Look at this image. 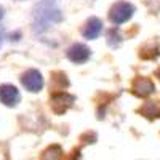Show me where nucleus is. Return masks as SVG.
<instances>
[{
	"instance_id": "nucleus-1",
	"label": "nucleus",
	"mask_w": 160,
	"mask_h": 160,
	"mask_svg": "<svg viewBox=\"0 0 160 160\" xmlns=\"http://www.w3.org/2000/svg\"><path fill=\"white\" fill-rule=\"evenodd\" d=\"M62 13L56 7L55 0H40V3L34 8V32L42 34L45 32L53 22H61Z\"/></svg>"
},
{
	"instance_id": "nucleus-2",
	"label": "nucleus",
	"mask_w": 160,
	"mask_h": 160,
	"mask_svg": "<svg viewBox=\"0 0 160 160\" xmlns=\"http://www.w3.org/2000/svg\"><path fill=\"white\" fill-rule=\"evenodd\" d=\"M133 15H135V7L128 2H123V0L115 2L109 10V19L115 26H120V24L130 21Z\"/></svg>"
},
{
	"instance_id": "nucleus-3",
	"label": "nucleus",
	"mask_w": 160,
	"mask_h": 160,
	"mask_svg": "<svg viewBox=\"0 0 160 160\" xmlns=\"http://www.w3.org/2000/svg\"><path fill=\"white\" fill-rule=\"evenodd\" d=\"M75 102V96L74 95H69L62 90H58V91H53L51 93V98H50V108L51 111L58 114V115H62L64 112H68Z\"/></svg>"
},
{
	"instance_id": "nucleus-4",
	"label": "nucleus",
	"mask_w": 160,
	"mask_h": 160,
	"mask_svg": "<svg viewBox=\"0 0 160 160\" xmlns=\"http://www.w3.org/2000/svg\"><path fill=\"white\" fill-rule=\"evenodd\" d=\"M21 83L28 91L38 93L43 88V77L37 69H29L21 75Z\"/></svg>"
},
{
	"instance_id": "nucleus-5",
	"label": "nucleus",
	"mask_w": 160,
	"mask_h": 160,
	"mask_svg": "<svg viewBox=\"0 0 160 160\" xmlns=\"http://www.w3.org/2000/svg\"><path fill=\"white\" fill-rule=\"evenodd\" d=\"M155 91V85L151 78L146 77H136L131 83V93L138 98H148Z\"/></svg>"
},
{
	"instance_id": "nucleus-6",
	"label": "nucleus",
	"mask_w": 160,
	"mask_h": 160,
	"mask_svg": "<svg viewBox=\"0 0 160 160\" xmlns=\"http://www.w3.org/2000/svg\"><path fill=\"white\" fill-rule=\"evenodd\" d=\"M21 96L16 87L13 85H0V102L5 104L7 108H15L18 106Z\"/></svg>"
},
{
	"instance_id": "nucleus-7",
	"label": "nucleus",
	"mask_w": 160,
	"mask_h": 160,
	"mask_svg": "<svg viewBox=\"0 0 160 160\" xmlns=\"http://www.w3.org/2000/svg\"><path fill=\"white\" fill-rule=\"evenodd\" d=\"M90 55L91 51L87 45L83 43H74L69 50H68V58L69 61L75 62V64H83L90 59Z\"/></svg>"
},
{
	"instance_id": "nucleus-8",
	"label": "nucleus",
	"mask_w": 160,
	"mask_h": 160,
	"mask_svg": "<svg viewBox=\"0 0 160 160\" xmlns=\"http://www.w3.org/2000/svg\"><path fill=\"white\" fill-rule=\"evenodd\" d=\"M101 31H102V21H101L99 18L93 16V18H90V19L85 22V28H83L82 34H83V37L88 38V40H95V38L99 37Z\"/></svg>"
},
{
	"instance_id": "nucleus-9",
	"label": "nucleus",
	"mask_w": 160,
	"mask_h": 160,
	"mask_svg": "<svg viewBox=\"0 0 160 160\" xmlns=\"http://www.w3.org/2000/svg\"><path fill=\"white\" fill-rule=\"evenodd\" d=\"M141 115H144L146 118H149V120H154V118H158L160 117V106L154 101H148L142 108H139L138 111Z\"/></svg>"
},
{
	"instance_id": "nucleus-10",
	"label": "nucleus",
	"mask_w": 160,
	"mask_h": 160,
	"mask_svg": "<svg viewBox=\"0 0 160 160\" xmlns=\"http://www.w3.org/2000/svg\"><path fill=\"white\" fill-rule=\"evenodd\" d=\"M158 55H160V48H158V45L155 43H148V45H144L141 50H139V56L142 58V59H155V58H158Z\"/></svg>"
},
{
	"instance_id": "nucleus-11",
	"label": "nucleus",
	"mask_w": 160,
	"mask_h": 160,
	"mask_svg": "<svg viewBox=\"0 0 160 160\" xmlns=\"http://www.w3.org/2000/svg\"><path fill=\"white\" fill-rule=\"evenodd\" d=\"M51 82H53V90L58 91V90H64L69 87V80L68 75L64 72H53L51 75Z\"/></svg>"
},
{
	"instance_id": "nucleus-12",
	"label": "nucleus",
	"mask_w": 160,
	"mask_h": 160,
	"mask_svg": "<svg viewBox=\"0 0 160 160\" xmlns=\"http://www.w3.org/2000/svg\"><path fill=\"white\" fill-rule=\"evenodd\" d=\"M108 45L111 48H118L120 45H122V35H120L118 29H111L108 32Z\"/></svg>"
},
{
	"instance_id": "nucleus-13",
	"label": "nucleus",
	"mask_w": 160,
	"mask_h": 160,
	"mask_svg": "<svg viewBox=\"0 0 160 160\" xmlns=\"http://www.w3.org/2000/svg\"><path fill=\"white\" fill-rule=\"evenodd\" d=\"M61 157H62V149L59 148L58 144L48 148V149L42 154V158H61Z\"/></svg>"
},
{
	"instance_id": "nucleus-14",
	"label": "nucleus",
	"mask_w": 160,
	"mask_h": 160,
	"mask_svg": "<svg viewBox=\"0 0 160 160\" xmlns=\"http://www.w3.org/2000/svg\"><path fill=\"white\" fill-rule=\"evenodd\" d=\"M146 3H148L149 10H151V11H154V13L160 10V0H148Z\"/></svg>"
},
{
	"instance_id": "nucleus-15",
	"label": "nucleus",
	"mask_w": 160,
	"mask_h": 160,
	"mask_svg": "<svg viewBox=\"0 0 160 160\" xmlns=\"http://www.w3.org/2000/svg\"><path fill=\"white\" fill-rule=\"evenodd\" d=\"M10 37H11V40H15V42H16V40H19V37H21V34H19V32H15V34H11Z\"/></svg>"
},
{
	"instance_id": "nucleus-16",
	"label": "nucleus",
	"mask_w": 160,
	"mask_h": 160,
	"mask_svg": "<svg viewBox=\"0 0 160 160\" xmlns=\"http://www.w3.org/2000/svg\"><path fill=\"white\" fill-rule=\"evenodd\" d=\"M2 38H3V29L0 28V45H2Z\"/></svg>"
},
{
	"instance_id": "nucleus-17",
	"label": "nucleus",
	"mask_w": 160,
	"mask_h": 160,
	"mask_svg": "<svg viewBox=\"0 0 160 160\" xmlns=\"http://www.w3.org/2000/svg\"><path fill=\"white\" fill-rule=\"evenodd\" d=\"M3 11H5V10H3V7H0V19L3 18Z\"/></svg>"
},
{
	"instance_id": "nucleus-18",
	"label": "nucleus",
	"mask_w": 160,
	"mask_h": 160,
	"mask_svg": "<svg viewBox=\"0 0 160 160\" xmlns=\"http://www.w3.org/2000/svg\"><path fill=\"white\" fill-rule=\"evenodd\" d=\"M155 77H158V80H160V69L155 71Z\"/></svg>"
}]
</instances>
